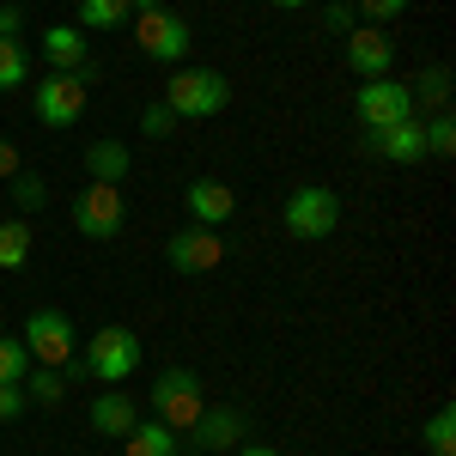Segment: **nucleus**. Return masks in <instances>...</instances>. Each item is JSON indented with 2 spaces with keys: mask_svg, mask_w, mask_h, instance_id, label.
<instances>
[{
  "mask_svg": "<svg viewBox=\"0 0 456 456\" xmlns=\"http://www.w3.org/2000/svg\"><path fill=\"white\" fill-rule=\"evenodd\" d=\"M19 171H25V165H19V146H12V141H0V183H12Z\"/></svg>",
  "mask_w": 456,
  "mask_h": 456,
  "instance_id": "32",
  "label": "nucleus"
},
{
  "mask_svg": "<svg viewBox=\"0 0 456 456\" xmlns=\"http://www.w3.org/2000/svg\"><path fill=\"white\" fill-rule=\"evenodd\" d=\"M426 128V159H451L456 152V122H451V110H438L432 122H420Z\"/></svg>",
  "mask_w": 456,
  "mask_h": 456,
  "instance_id": "24",
  "label": "nucleus"
},
{
  "mask_svg": "<svg viewBox=\"0 0 456 456\" xmlns=\"http://www.w3.org/2000/svg\"><path fill=\"white\" fill-rule=\"evenodd\" d=\"M134 420H141V402H134L122 384L104 389V395L92 402V426H98L104 438H128V426H134Z\"/></svg>",
  "mask_w": 456,
  "mask_h": 456,
  "instance_id": "15",
  "label": "nucleus"
},
{
  "mask_svg": "<svg viewBox=\"0 0 456 456\" xmlns=\"http://www.w3.org/2000/svg\"><path fill=\"white\" fill-rule=\"evenodd\" d=\"M128 19H134L128 0H79V25L86 31H122Z\"/></svg>",
  "mask_w": 456,
  "mask_h": 456,
  "instance_id": "19",
  "label": "nucleus"
},
{
  "mask_svg": "<svg viewBox=\"0 0 456 456\" xmlns=\"http://www.w3.org/2000/svg\"><path fill=\"white\" fill-rule=\"evenodd\" d=\"M353 12H359L365 25H389V19L408 12V0H353Z\"/></svg>",
  "mask_w": 456,
  "mask_h": 456,
  "instance_id": "28",
  "label": "nucleus"
},
{
  "mask_svg": "<svg viewBox=\"0 0 456 456\" xmlns=\"http://www.w3.org/2000/svg\"><path fill=\"white\" fill-rule=\"evenodd\" d=\"M43 201H49V183H43L37 171H19V176H12V208H19V213H37Z\"/></svg>",
  "mask_w": 456,
  "mask_h": 456,
  "instance_id": "27",
  "label": "nucleus"
},
{
  "mask_svg": "<svg viewBox=\"0 0 456 456\" xmlns=\"http://www.w3.org/2000/svg\"><path fill=\"white\" fill-rule=\"evenodd\" d=\"M73 225H79L92 244H110V238H122V225H128L122 183H86V189L73 195Z\"/></svg>",
  "mask_w": 456,
  "mask_h": 456,
  "instance_id": "4",
  "label": "nucleus"
},
{
  "mask_svg": "<svg viewBox=\"0 0 456 456\" xmlns=\"http://www.w3.org/2000/svg\"><path fill=\"white\" fill-rule=\"evenodd\" d=\"M183 201H189V219H195V225H208V232H219V225L238 213V195H232L219 176H195V183L183 189Z\"/></svg>",
  "mask_w": 456,
  "mask_h": 456,
  "instance_id": "13",
  "label": "nucleus"
},
{
  "mask_svg": "<svg viewBox=\"0 0 456 456\" xmlns=\"http://www.w3.org/2000/svg\"><path fill=\"white\" fill-rule=\"evenodd\" d=\"M359 146L378 152V159H389V165H420V159H426V128H420V116H408V122H395V128L365 134Z\"/></svg>",
  "mask_w": 456,
  "mask_h": 456,
  "instance_id": "12",
  "label": "nucleus"
},
{
  "mask_svg": "<svg viewBox=\"0 0 456 456\" xmlns=\"http://www.w3.org/2000/svg\"><path fill=\"white\" fill-rule=\"evenodd\" d=\"M31 408V395H25V384H0V420H19Z\"/></svg>",
  "mask_w": 456,
  "mask_h": 456,
  "instance_id": "31",
  "label": "nucleus"
},
{
  "mask_svg": "<svg viewBox=\"0 0 456 456\" xmlns=\"http://www.w3.org/2000/svg\"><path fill=\"white\" fill-rule=\"evenodd\" d=\"M134 371H141V335L134 329L110 322V329H98L86 341V378H98L104 389H116L122 378H134Z\"/></svg>",
  "mask_w": 456,
  "mask_h": 456,
  "instance_id": "2",
  "label": "nucleus"
},
{
  "mask_svg": "<svg viewBox=\"0 0 456 456\" xmlns=\"http://www.w3.org/2000/svg\"><path fill=\"white\" fill-rule=\"evenodd\" d=\"M238 456H281V451H268V444H238Z\"/></svg>",
  "mask_w": 456,
  "mask_h": 456,
  "instance_id": "34",
  "label": "nucleus"
},
{
  "mask_svg": "<svg viewBox=\"0 0 456 456\" xmlns=\"http://www.w3.org/2000/svg\"><path fill=\"white\" fill-rule=\"evenodd\" d=\"M189 432H195L201 451H238L244 432H249V420L238 414V408H201V420L189 426Z\"/></svg>",
  "mask_w": 456,
  "mask_h": 456,
  "instance_id": "14",
  "label": "nucleus"
},
{
  "mask_svg": "<svg viewBox=\"0 0 456 456\" xmlns=\"http://www.w3.org/2000/svg\"><path fill=\"white\" fill-rule=\"evenodd\" d=\"M353 25H359L353 0H329V6H322V31H329V37H347Z\"/></svg>",
  "mask_w": 456,
  "mask_h": 456,
  "instance_id": "29",
  "label": "nucleus"
},
{
  "mask_svg": "<svg viewBox=\"0 0 456 456\" xmlns=\"http://www.w3.org/2000/svg\"><path fill=\"white\" fill-rule=\"evenodd\" d=\"M19 86H31V55L19 37H0V92H19Z\"/></svg>",
  "mask_w": 456,
  "mask_h": 456,
  "instance_id": "20",
  "label": "nucleus"
},
{
  "mask_svg": "<svg viewBox=\"0 0 456 456\" xmlns=\"http://www.w3.org/2000/svg\"><path fill=\"white\" fill-rule=\"evenodd\" d=\"M122 444H128V456H176V432L165 420H134Z\"/></svg>",
  "mask_w": 456,
  "mask_h": 456,
  "instance_id": "18",
  "label": "nucleus"
},
{
  "mask_svg": "<svg viewBox=\"0 0 456 456\" xmlns=\"http://www.w3.org/2000/svg\"><path fill=\"white\" fill-rule=\"evenodd\" d=\"M201 408H208L201 378H195V371H183V365H171V371L152 384V420H165L171 432L195 426V420H201Z\"/></svg>",
  "mask_w": 456,
  "mask_h": 456,
  "instance_id": "6",
  "label": "nucleus"
},
{
  "mask_svg": "<svg viewBox=\"0 0 456 456\" xmlns=\"http://www.w3.org/2000/svg\"><path fill=\"white\" fill-rule=\"evenodd\" d=\"M353 110H359V122H365V134H378V128H395V122L420 116L402 79H359V98H353Z\"/></svg>",
  "mask_w": 456,
  "mask_h": 456,
  "instance_id": "8",
  "label": "nucleus"
},
{
  "mask_svg": "<svg viewBox=\"0 0 456 456\" xmlns=\"http://www.w3.org/2000/svg\"><path fill=\"white\" fill-rule=\"evenodd\" d=\"M128 6H134V12H159L165 0H128Z\"/></svg>",
  "mask_w": 456,
  "mask_h": 456,
  "instance_id": "35",
  "label": "nucleus"
},
{
  "mask_svg": "<svg viewBox=\"0 0 456 456\" xmlns=\"http://www.w3.org/2000/svg\"><path fill=\"white\" fill-rule=\"evenodd\" d=\"M159 104L171 110V116L208 122V116H219V110L232 104V79L219 68H176L171 79H165V98H159Z\"/></svg>",
  "mask_w": 456,
  "mask_h": 456,
  "instance_id": "1",
  "label": "nucleus"
},
{
  "mask_svg": "<svg viewBox=\"0 0 456 456\" xmlns=\"http://www.w3.org/2000/svg\"><path fill=\"white\" fill-rule=\"evenodd\" d=\"M25 31V12L19 6H0V37H19Z\"/></svg>",
  "mask_w": 456,
  "mask_h": 456,
  "instance_id": "33",
  "label": "nucleus"
},
{
  "mask_svg": "<svg viewBox=\"0 0 456 456\" xmlns=\"http://www.w3.org/2000/svg\"><path fill=\"white\" fill-rule=\"evenodd\" d=\"M31 110L37 122H49V128H73L79 116H86V73H43L31 86Z\"/></svg>",
  "mask_w": 456,
  "mask_h": 456,
  "instance_id": "5",
  "label": "nucleus"
},
{
  "mask_svg": "<svg viewBox=\"0 0 456 456\" xmlns=\"http://www.w3.org/2000/svg\"><path fill=\"white\" fill-rule=\"evenodd\" d=\"M141 134H146V141H165V134H176V116L165 104H146L141 110Z\"/></svg>",
  "mask_w": 456,
  "mask_h": 456,
  "instance_id": "30",
  "label": "nucleus"
},
{
  "mask_svg": "<svg viewBox=\"0 0 456 456\" xmlns=\"http://www.w3.org/2000/svg\"><path fill=\"white\" fill-rule=\"evenodd\" d=\"M268 6H281V12H292V6H311V0H268Z\"/></svg>",
  "mask_w": 456,
  "mask_h": 456,
  "instance_id": "36",
  "label": "nucleus"
},
{
  "mask_svg": "<svg viewBox=\"0 0 456 456\" xmlns=\"http://www.w3.org/2000/svg\"><path fill=\"white\" fill-rule=\"evenodd\" d=\"M426 451L432 456H456V414L451 408H438V414L426 420Z\"/></svg>",
  "mask_w": 456,
  "mask_h": 456,
  "instance_id": "26",
  "label": "nucleus"
},
{
  "mask_svg": "<svg viewBox=\"0 0 456 456\" xmlns=\"http://www.w3.org/2000/svg\"><path fill=\"white\" fill-rule=\"evenodd\" d=\"M408 98H414V110L432 104V110H444L451 104V68H426L414 86H408Z\"/></svg>",
  "mask_w": 456,
  "mask_h": 456,
  "instance_id": "22",
  "label": "nucleus"
},
{
  "mask_svg": "<svg viewBox=\"0 0 456 456\" xmlns=\"http://www.w3.org/2000/svg\"><path fill=\"white\" fill-rule=\"evenodd\" d=\"M25 262H31V225L0 219V268H25Z\"/></svg>",
  "mask_w": 456,
  "mask_h": 456,
  "instance_id": "21",
  "label": "nucleus"
},
{
  "mask_svg": "<svg viewBox=\"0 0 456 456\" xmlns=\"http://www.w3.org/2000/svg\"><path fill=\"white\" fill-rule=\"evenodd\" d=\"M128 25H134V43H141L146 61L176 68V61L189 55V19H183V12H171V6H159V12H134Z\"/></svg>",
  "mask_w": 456,
  "mask_h": 456,
  "instance_id": "7",
  "label": "nucleus"
},
{
  "mask_svg": "<svg viewBox=\"0 0 456 456\" xmlns=\"http://www.w3.org/2000/svg\"><path fill=\"white\" fill-rule=\"evenodd\" d=\"M19 341H25L31 359H37V365H49V371H61L73 353H79V335H73V322L61 311H31V322H25Z\"/></svg>",
  "mask_w": 456,
  "mask_h": 456,
  "instance_id": "9",
  "label": "nucleus"
},
{
  "mask_svg": "<svg viewBox=\"0 0 456 456\" xmlns=\"http://www.w3.org/2000/svg\"><path fill=\"white\" fill-rule=\"evenodd\" d=\"M25 395H31L37 408H55V402L68 395V384H61V371L43 365V371H25Z\"/></svg>",
  "mask_w": 456,
  "mask_h": 456,
  "instance_id": "25",
  "label": "nucleus"
},
{
  "mask_svg": "<svg viewBox=\"0 0 456 456\" xmlns=\"http://www.w3.org/2000/svg\"><path fill=\"white\" fill-rule=\"evenodd\" d=\"M165 262H171L176 274H208L225 262V238L208 232V225H189V232H171L165 238Z\"/></svg>",
  "mask_w": 456,
  "mask_h": 456,
  "instance_id": "10",
  "label": "nucleus"
},
{
  "mask_svg": "<svg viewBox=\"0 0 456 456\" xmlns=\"http://www.w3.org/2000/svg\"><path fill=\"white\" fill-rule=\"evenodd\" d=\"M86 37H79V25H49L43 31V61L55 73H86Z\"/></svg>",
  "mask_w": 456,
  "mask_h": 456,
  "instance_id": "16",
  "label": "nucleus"
},
{
  "mask_svg": "<svg viewBox=\"0 0 456 456\" xmlns=\"http://www.w3.org/2000/svg\"><path fill=\"white\" fill-rule=\"evenodd\" d=\"M281 225L292 232V238H305V244L329 238V232L341 225V201H335V189H322V183H298V189L286 195V208H281Z\"/></svg>",
  "mask_w": 456,
  "mask_h": 456,
  "instance_id": "3",
  "label": "nucleus"
},
{
  "mask_svg": "<svg viewBox=\"0 0 456 456\" xmlns=\"http://www.w3.org/2000/svg\"><path fill=\"white\" fill-rule=\"evenodd\" d=\"M25 371H31V347L0 329V384H25Z\"/></svg>",
  "mask_w": 456,
  "mask_h": 456,
  "instance_id": "23",
  "label": "nucleus"
},
{
  "mask_svg": "<svg viewBox=\"0 0 456 456\" xmlns=\"http://www.w3.org/2000/svg\"><path fill=\"white\" fill-rule=\"evenodd\" d=\"M341 43H347V68L359 73V79H389V68H395V43L384 37V25H353Z\"/></svg>",
  "mask_w": 456,
  "mask_h": 456,
  "instance_id": "11",
  "label": "nucleus"
},
{
  "mask_svg": "<svg viewBox=\"0 0 456 456\" xmlns=\"http://www.w3.org/2000/svg\"><path fill=\"white\" fill-rule=\"evenodd\" d=\"M86 171H92V183H128L134 159H128L122 141H92L86 146Z\"/></svg>",
  "mask_w": 456,
  "mask_h": 456,
  "instance_id": "17",
  "label": "nucleus"
}]
</instances>
